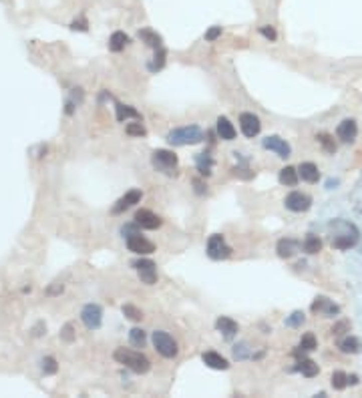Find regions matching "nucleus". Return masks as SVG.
<instances>
[{
    "label": "nucleus",
    "instance_id": "obj_19",
    "mask_svg": "<svg viewBox=\"0 0 362 398\" xmlns=\"http://www.w3.org/2000/svg\"><path fill=\"white\" fill-rule=\"evenodd\" d=\"M202 360H204L206 366H210L214 370H228L230 368V362L222 354H218V352H204Z\"/></svg>",
    "mask_w": 362,
    "mask_h": 398
},
{
    "label": "nucleus",
    "instance_id": "obj_25",
    "mask_svg": "<svg viewBox=\"0 0 362 398\" xmlns=\"http://www.w3.org/2000/svg\"><path fill=\"white\" fill-rule=\"evenodd\" d=\"M338 348L344 352V354H356L358 350H360V340L356 338V336H346V338H342L340 342H338Z\"/></svg>",
    "mask_w": 362,
    "mask_h": 398
},
{
    "label": "nucleus",
    "instance_id": "obj_6",
    "mask_svg": "<svg viewBox=\"0 0 362 398\" xmlns=\"http://www.w3.org/2000/svg\"><path fill=\"white\" fill-rule=\"evenodd\" d=\"M230 255H232V247L226 243L224 235L216 233V235H212L208 239V257L210 259L220 261V259H228Z\"/></svg>",
    "mask_w": 362,
    "mask_h": 398
},
{
    "label": "nucleus",
    "instance_id": "obj_32",
    "mask_svg": "<svg viewBox=\"0 0 362 398\" xmlns=\"http://www.w3.org/2000/svg\"><path fill=\"white\" fill-rule=\"evenodd\" d=\"M348 386V374L342 372V370H336L332 374V388L334 390H344Z\"/></svg>",
    "mask_w": 362,
    "mask_h": 398
},
{
    "label": "nucleus",
    "instance_id": "obj_39",
    "mask_svg": "<svg viewBox=\"0 0 362 398\" xmlns=\"http://www.w3.org/2000/svg\"><path fill=\"white\" fill-rule=\"evenodd\" d=\"M234 356H236L238 360L250 358V348H248V344H238V346L234 348Z\"/></svg>",
    "mask_w": 362,
    "mask_h": 398
},
{
    "label": "nucleus",
    "instance_id": "obj_45",
    "mask_svg": "<svg viewBox=\"0 0 362 398\" xmlns=\"http://www.w3.org/2000/svg\"><path fill=\"white\" fill-rule=\"evenodd\" d=\"M194 185H196V191H198V193H206V189H204L206 185H204L200 179H196V181H194Z\"/></svg>",
    "mask_w": 362,
    "mask_h": 398
},
{
    "label": "nucleus",
    "instance_id": "obj_20",
    "mask_svg": "<svg viewBox=\"0 0 362 398\" xmlns=\"http://www.w3.org/2000/svg\"><path fill=\"white\" fill-rule=\"evenodd\" d=\"M218 135L224 141H234L236 139V127L232 125V121L228 117H220L218 119Z\"/></svg>",
    "mask_w": 362,
    "mask_h": 398
},
{
    "label": "nucleus",
    "instance_id": "obj_9",
    "mask_svg": "<svg viewBox=\"0 0 362 398\" xmlns=\"http://www.w3.org/2000/svg\"><path fill=\"white\" fill-rule=\"evenodd\" d=\"M81 320L89 330H97L101 328V322H103V310L97 304H87L81 310Z\"/></svg>",
    "mask_w": 362,
    "mask_h": 398
},
{
    "label": "nucleus",
    "instance_id": "obj_35",
    "mask_svg": "<svg viewBox=\"0 0 362 398\" xmlns=\"http://www.w3.org/2000/svg\"><path fill=\"white\" fill-rule=\"evenodd\" d=\"M304 320H306L304 312L296 310V312H292V314L286 318V326H288V328H300V326L304 324Z\"/></svg>",
    "mask_w": 362,
    "mask_h": 398
},
{
    "label": "nucleus",
    "instance_id": "obj_29",
    "mask_svg": "<svg viewBox=\"0 0 362 398\" xmlns=\"http://www.w3.org/2000/svg\"><path fill=\"white\" fill-rule=\"evenodd\" d=\"M302 247H304V251H306V253L314 255V253H318V251L322 249V239H320L318 235H308V237L304 239Z\"/></svg>",
    "mask_w": 362,
    "mask_h": 398
},
{
    "label": "nucleus",
    "instance_id": "obj_22",
    "mask_svg": "<svg viewBox=\"0 0 362 398\" xmlns=\"http://www.w3.org/2000/svg\"><path fill=\"white\" fill-rule=\"evenodd\" d=\"M278 179H280V183L282 185H286V187H294L296 183H298V179H300V173H298V169H294V167H284L282 171H280V175H278Z\"/></svg>",
    "mask_w": 362,
    "mask_h": 398
},
{
    "label": "nucleus",
    "instance_id": "obj_24",
    "mask_svg": "<svg viewBox=\"0 0 362 398\" xmlns=\"http://www.w3.org/2000/svg\"><path fill=\"white\" fill-rule=\"evenodd\" d=\"M127 43H129V37H127L125 33L117 31V33H113L111 39H109V49H111L113 53H121V51L127 47Z\"/></svg>",
    "mask_w": 362,
    "mask_h": 398
},
{
    "label": "nucleus",
    "instance_id": "obj_47",
    "mask_svg": "<svg viewBox=\"0 0 362 398\" xmlns=\"http://www.w3.org/2000/svg\"><path fill=\"white\" fill-rule=\"evenodd\" d=\"M73 111H75V105H73L71 101H67V109H65V113H67V115H73Z\"/></svg>",
    "mask_w": 362,
    "mask_h": 398
},
{
    "label": "nucleus",
    "instance_id": "obj_10",
    "mask_svg": "<svg viewBox=\"0 0 362 398\" xmlns=\"http://www.w3.org/2000/svg\"><path fill=\"white\" fill-rule=\"evenodd\" d=\"M262 145H264V149L274 151V153H276L278 157H282V159H288L290 153H292V147L286 143V139H282V137H278V135L266 137V139L262 141Z\"/></svg>",
    "mask_w": 362,
    "mask_h": 398
},
{
    "label": "nucleus",
    "instance_id": "obj_3",
    "mask_svg": "<svg viewBox=\"0 0 362 398\" xmlns=\"http://www.w3.org/2000/svg\"><path fill=\"white\" fill-rule=\"evenodd\" d=\"M332 223L342 229V231H338V233L332 235V247L334 249H350V247H354L358 243V229L352 223L342 221V219L332 221Z\"/></svg>",
    "mask_w": 362,
    "mask_h": 398
},
{
    "label": "nucleus",
    "instance_id": "obj_15",
    "mask_svg": "<svg viewBox=\"0 0 362 398\" xmlns=\"http://www.w3.org/2000/svg\"><path fill=\"white\" fill-rule=\"evenodd\" d=\"M135 223L139 225V227H143V229H157L159 225H161V217L159 215H155L153 211H149V209H139L137 213H135Z\"/></svg>",
    "mask_w": 362,
    "mask_h": 398
},
{
    "label": "nucleus",
    "instance_id": "obj_12",
    "mask_svg": "<svg viewBox=\"0 0 362 398\" xmlns=\"http://www.w3.org/2000/svg\"><path fill=\"white\" fill-rule=\"evenodd\" d=\"M240 129H242V133L246 137H256L258 133H260V129H262V123H260V119L254 115V113H242L240 115Z\"/></svg>",
    "mask_w": 362,
    "mask_h": 398
},
{
    "label": "nucleus",
    "instance_id": "obj_5",
    "mask_svg": "<svg viewBox=\"0 0 362 398\" xmlns=\"http://www.w3.org/2000/svg\"><path fill=\"white\" fill-rule=\"evenodd\" d=\"M151 165L161 173H171L177 167V155L167 149H157L151 155Z\"/></svg>",
    "mask_w": 362,
    "mask_h": 398
},
{
    "label": "nucleus",
    "instance_id": "obj_13",
    "mask_svg": "<svg viewBox=\"0 0 362 398\" xmlns=\"http://www.w3.org/2000/svg\"><path fill=\"white\" fill-rule=\"evenodd\" d=\"M141 197H143V193L139 191V189H131V191H127L121 199H117V203L113 205V209H111V213H123V211H127L129 207H133L135 203H139L141 201Z\"/></svg>",
    "mask_w": 362,
    "mask_h": 398
},
{
    "label": "nucleus",
    "instance_id": "obj_16",
    "mask_svg": "<svg viewBox=\"0 0 362 398\" xmlns=\"http://www.w3.org/2000/svg\"><path fill=\"white\" fill-rule=\"evenodd\" d=\"M310 310H312L314 314H324V316H328V318H334L336 314H340V308H338L332 300H328V298H324V296L316 298Z\"/></svg>",
    "mask_w": 362,
    "mask_h": 398
},
{
    "label": "nucleus",
    "instance_id": "obj_31",
    "mask_svg": "<svg viewBox=\"0 0 362 398\" xmlns=\"http://www.w3.org/2000/svg\"><path fill=\"white\" fill-rule=\"evenodd\" d=\"M316 348H318L316 336H314L312 332H306V334L302 336V340H300V350H304V352H312V350H316Z\"/></svg>",
    "mask_w": 362,
    "mask_h": 398
},
{
    "label": "nucleus",
    "instance_id": "obj_23",
    "mask_svg": "<svg viewBox=\"0 0 362 398\" xmlns=\"http://www.w3.org/2000/svg\"><path fill=\"white\" fill-rule=\"evenodd\" d=\"M117 121L119 123H123V121H127V119H141V113L137 111V109H133V107H129V105H121V103H117Z\"/></svg>",
    "mask_w": 362,
    "mask_h": 398
},
{
    "label": "nucleus",
    "instance_id": "obj_4",
    "mask_svg": "<svg viewBox=\"0 0 362 398\" xmlns=\"http://www.w3.org/2000/svg\"><path fill=\"white\" fill-rule=\"evenodd\" d=\"M151 340H153V346H155V350L163 356V358H175L177 356V342L165 332V330H155L153 332V336H151Z\"/></svg>",
    "mask_w": 362,
    "mask_h": 398
},
{
    "label": "nucleus",
    "instance_id": "obj_43",
    "mask_svg": "<svg viewBox=\"0 0 362 398\" xmlns=\"http://www.w3.org/2000/svg\"><path fill=\"white\" fill-rule=\"evenodd\" d=\"M260 35H262V37H266V39H268V41H272V43L278 39V35H276V31H274V27H262V29H260Z\"/></svg>",
    "mask_w": 362,
    "mask_h": 398
},
{
    "label": "nucleus",
    "instance_id": "obj_7",
    "mask_svg": "<svg viewBox=\"0 0 362 398\" xmlns=\"http://www.w3.org/2000/svg\"><path fill=\"white\" fill-rule=\"evenodd\" d=\"M284 205L290 209V211H296V213H302V211H308L310 205H312V197L302 193V191H292L286 195L284 199Z\"/></svg>",
    "mask_w": 362,
    "mask_h": 398
},
{
    "label": "nucleus",
    "instance_id": "obj_18",
    "mask_svg": "<svg viewBox=\"0 0 362 398\" xmlns=\"http://www.w3.org/2000/svg\"><path fill=\"white\" fill-rule=\"evenodd\" d=\"M216 328H218V332H222V334H224V338H226V340L234 338V336L238 334V330H240L238 322H234V320H232V318H228V316H222V318H218V322H216Z\"/></svg>",
    "mask_w": 362,
    "mask_h": 398
},
{
    "label": "nucleus",
    "instance_id": "obj_27",
    "mask_svg": "<svg viewBox=\"0 0 362 398\" xmlns=\"http://www.w3.org/2000/svg\"><path fill=\"white\" fill-rule=\"evenodd\" d=\"M306 378H312V376H316L318 372H320V368H318V364L314 362V360H310V358H302L300 362H298V366H296Z\"/></svg>",
    "mask_w": 362,
    "mask_h": 398
},
{
    "label": "nucleus",
    "instance_id": "obj_38",
    "mask_svg": "<svg viewBox=\"0 0 362 398\" xmlns=\"http://www.w3.org/2000/svg\"><path fill=\"white\" fill-rule=\"evenodd\" d=\"M57 370H59V364H57V360L53 356L43 358V372L45 374H57Z\"/></svg>",
    "mask_w": 362,
    "mask_h": 398
},
{
    "label": "nucleus",
    "instance_id": "obj_36",
    "mask_svg": "<svg viewBox=\"0 0 362 398\" xmlns=\"http://www.w3.org/2000/svg\"><path fill=\"white\" fill-rule=\"evenodd\" d=\"M123 314H125V318L133 320V322H141V320H143V312H141L139 308L131 306V304H125V306H123Z\"/></svg>",
    "mask_w": 362,
    "mask_h": 398
},
{
    "label": "nucleus",
    "instance_id": "obj_44",
    "mask_svg": "<svg viewBox=\"0 0 362 398\" xmlns=\"http://www.w3.org/2000/svg\"><path fill=\"white\" fill-rule=\"evenodd\" d=\"M71 29H73V31H77V29H79V31H87V23H85V21H83V23H77V21H75Z\"/></svg>",
    "mask_w": 362,
    "mask_h": 398
},
{
    "label": "nucleus",
    "instance_id": "obj_30",
    "mask_svg": "<svg viewBox=\"0 0 362 398\" xmlns=\"http://www.w3.org/2000/svg\"><path fill=\"white\" fill-rule=\"evenodd\" d=\"M129 340H131V344H133V346L143 348V346H145V342H147V334H145L141 328H133V330L129 332Z\"/></svg>",
    "mask_w": 362,
    "mask_h": 398
},
{
    "label": "nucleus",
    "instance_id": "obj_28",
    "mask_svg": "<svg viewBox=\"0 0 362 398\" xmlns=\"http://www.w3.org/2000/svg\"><path fill=\"white\" fill-rule=\"evenodd\" d=\"M196 163H198V171L202 173V175H212V167H214V159L208 155V153H200L198 157H196Z\"/></svg>",
    "mask_w": 362,
    "mask_h": 398
},
{
    "label": "nucleus",
    "instance_id": "obj_34",
    "mask_svg": "<svg viewBox=\"0 0 362 398\" xmlns=\"http://www.w3.org/2000/svg\"><path fill=\"white\" fill-rule=\"evenodd\" d=\"M316 139H318V143L324 147L326 153H336V143H334V139L328 135V133H320Z\"/></svg>",
    "mask_w": 362,
    "mask_h": 398
},
{
    "label": "nucleus",
    "instance_id": "obj_11",
    "mask_svg": "<svg viewBox=\"0 0 362 398\" xmlns=\"http://www.w3.org/2000/svg\"><path fill=\"white\" fill-rule=\"evenodd\" d=\"M127 247H129V251L139 253V255H147V253L155 251V245L149 239H145L143 235H139V233H133V235L127 237Z\"/></svg>",
    "mask_w": 362,
    "mask_h": 398
},
{
    "label": "nucleus",
    "instance_id": "obj_26",
    "mask_svg": "<svg viewBox=\"0 0 362 398\" xmlns=\"http://www.w3.org/2000/svg\"><path fill=\"white\" fill-rule=\"evenodd\" d=\"M139 39H141L147 47H151V49H159V47H161V37H159L157 33H153L151 29L139 31Z\"/></svg>",
    "mask_w": 362,
    "mask_h": 398
},
{
    "label": "nucleus",
    "instance_id": "obj_46",
    "mask_svg": "<svg viewBox=\"0 0 362 398\" xmlns=\"http://www.w3.org/2000/svg\"><path fill=\"white\" fill-rule=\"evenodd\" d=\"M59 292H63V284H57L55 288H49V294H51V296H55V294H59Z\"/></svg>",
    "mask_w": 362,
    "mask_h": 398
},
{
    "label": "nucleus",
    "instance_id": "obj_48",
    "mask_svg": "<svg viewBox=\"0 0 362 398\" xmlns=\"http://www.w3.org/2000/svg\"><path fill=\"white\" fill-rule=\"evenodd\" d=\"M43 328H47V326H45V324H43V322H41V324H39V326H37V328H35V330H33V334H35V336H41V334H43V332H41V330H43Z\"/></svg>",
    "mask_w": 362,
    "mask_h": 398
},
{
    "label": "nucleus",
    "instance_id": "obj_17",
    "mask_svg": "<svg viewBox=\"0 0 362 398\" xmlns=\"http://www.w3.org/2000/svg\"><path fill=\"white\" fill-rule=\"evenodd\" d=\"M298 249H300V243H298L296 239H292V237H284V239H280L278 245H276V251H278V255H280L282 259H290Z\"/></svg>",
    "mask_w": 362,
    "mask_h": 398
},
{
    "label": "nucleus",
    "instance_id": "obj_41",
    "mask_svg": "<svg viewBox=\"0 0 362 398\" xmlns=\"http://www.w3.org/2000/svg\"><path fill=\"white\" fill-rule=\"evenodd\" d=\"M61 338L65 342H73L75 340V328H73V324H65V328L61 330Z\"/></svg>",
    "mask_w": 362,
    "mask_h": 398
},
{
    "label": "nucleus",
    "instance_id": "obj_21",
    "mask_svg": "<svg viewBox=\"0 0 362 398\" xmlns=\"http://www.w3.org/2000/svg\"><path fill=\"white\" fill-rule=\"evenodd\" d=\"M298 173H300V177H302L306 183H318V179H320V171H318V167H316L314 163H310V161L300 163Z\"/></svg>",
    "mask_w": 362,
    "mask_h": 398
},
{
    "label": "nucleus",
    "instance_id": "obj_8",
    "mask_svg": "<svg viewBox=\"0 0 362 398\" xmlns=\"http://www.w3.org/2000/svg\"><path fill=\"white\" fill-rule=\"evenodd\" d=\"M133 265H135V270H137V274H139V280H141L143 284L153 286V284L157 282V268H155V261H151V259H139V261H135Z\"/></svg>",
    "mask_w": 362,
    "mask_h": 398
},
{
    "label": "nucleus",
    "instance_id": "obj_42",
    "mask_svg": "<svg viewBox=\"0 0 362 398\" xmlns=\"http://www.w3.org/2000/svg\"><path fill=\"white\" fill-rule=\"evenodd\" d=\"M222 37V27H212L208 33H206V41L208 43H214V41H218Z\"/></svg>",
    "mask_w": 362,
    "mask_h": 398
},
{
    "label": "nucleus",
    "instance_id": "obj_2",
    "mask_svg": "<svg viewBox=\"0 0 362 398\" xmlns=\"http://www.w3.org/2000/svg\"><path fill=\"white\" fill-rule=\"evenodd\" d=\"M167 141L173 147H186V145H196L204 141V131L198 125H190V127H179L167 133Z\"/></svg>",
    "mask_w": 362,
    "mask_h": 398
},
{
    "label": "nucleus",
    "instance_id": "obj_33",
    "mask_svg": "<svg viewBox=\"0 0 362 398\" xmlns=\"http://www.w3.org/2000/svg\"><path fill=\"white\" fill-rule=\"evenodd\" d=\"M165 57H167V51H165L163 47L155 49V57H153V63L149 65V69H151V71H159V69H163V65H165Z\"/></svg>",
    "mask_w": 362,
    "mask_h": 398
},
{
    "label": "nucleus",
    "instance_id": "obj_14",
    "mask_svg": "<svg viewBox=\"0 0 362 398\" xmlns=\"http://www.w3.org/2000/svg\"><path fill=\"white\" fill-rule=\"evenodd\" d=\"M336 135H338L340 141L352 143V141L356 139V135H358V125H356V121H354V119H344V121L336 127Z\"/></svg>",
    "mask_w": 362,
    "mask_h": 398
},
{
    "label": "nucleus",
    "instance_id": "obj_1",
    "mask_svg": "<svg viewBox=\"0 0 362 398\" xmlns=\"http://www.w3.org/2000/svg\"><path fill=\"white\" fill-rule=\"evenodd\" d=\"M113 356H115V360H117L119 364H123L125 368L133 370V372H137V374H145V372H149V368H151L149 358H147L145 354L137 352V350H131V348H117Z\"/></svg>",
    "mask_w": 362,
    "mask_h": 398
},
{
    "label": "nucleus",
    "instance_id": "obj_37",
    "mask_svg": "<svg viewBox=\"0 0 362 398\" xmlns=\"http://www.w3.org/2000/svg\"><path fill=\"white\" fill-rule=\"evenodd\" d=\"M125 131H127V135H131V137H145L147 135V131H145V127L141 123H129Z\"/></svg>",
    "mask_w": 362,
    "mask_h": 398
},
{
    "label": "nucleus",
    "instance_id": "obj_40",
    "mask_svg": "<svg viewBox=\"0 0 362 398\" xmlns=\"http://www.w3.org/2000/svg\"><path fill=\"white\" fill-rule=\"evenodd\" d=\"M344 332H350V322H348V320H342V322L334 324V328H332V334H334V336H342Z\"/></svg>",
    "mask_w": 362,
    "mask_h": 398
},
{
    "label": "nucleus",
    "instance_id": "obj_49",
    "mask_svg": "<svg viewBox=\"0 0 362 398\" xmlns=\"http://www.w3.org/2000/svg\"><path fill=\"white\" fill-rule=\"evenodd\" d=\"M348 384H358V376H356V374H350V376H348Z\"/></svg>",
    "mask_w": 362,
    "mask_h": 398
}]
</instances>
